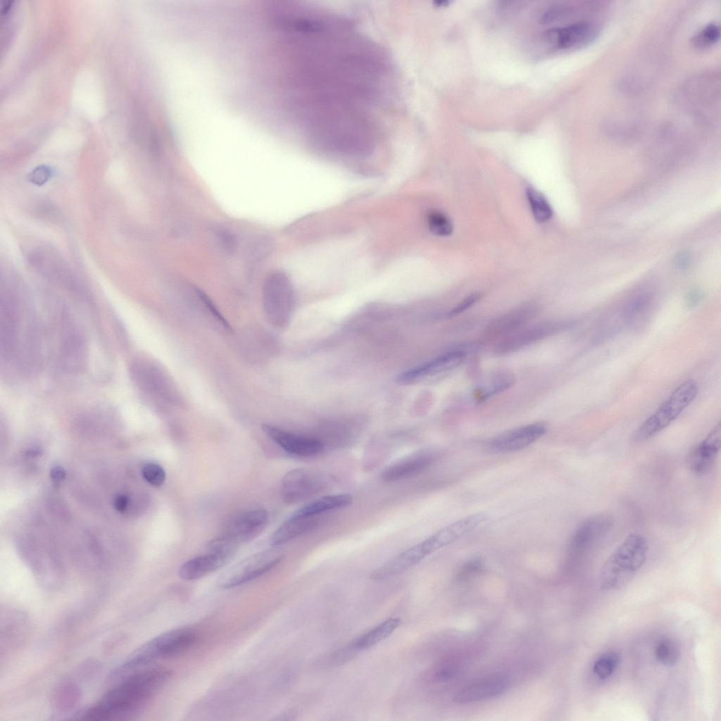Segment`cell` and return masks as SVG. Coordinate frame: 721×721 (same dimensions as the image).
<instances>
[{"instance_id": "6da1fadb", "label": "cell", "mask_w": 721, "mask_h": 721, "mask_svg": "<svg viewBox=\"0 0 721 721\" xmlns=\"http://www.w3.org/2000/svg\"><path fill=\"white\" fill-rule=\"evenodd\" d=\"M171 675L170 670L164 667L144 668L130 673L115 682L99 700L77 716L96 721L131 719L145 708Z\"/></svg>"}, {"instance_id": "7a4b0ae2", "label": "cell", "mask_w": 721, "mask_h": 721, "mask_svg": "<svg viewBox=\"0 0 721 721\" xmlns=\"http://www.w3.org/2000/svg\"><path fill=\"white\" fill-rule=\"evenodd\" d=\"M197 633L192 628L181 627L156 636L136 649L110 677L112 682L135 671L144 669L153 662L173 657L191 647L197 640Z\"/></svg>"}, {"instance_id": "3957f363", "label": "cell", "mask_w": 721, "mask_h": 721, "mask_svg": "<svg viewBox=\"0 0 721 721\" xmlns=\"http://www.w3.org/2000/svg\"><path fill=\"white\" fill-rule=\"evenodd\" d=\"M648 551L645 537L638 534L628 535L603 563L600 587L610 591L625 586L644 565Z\"/></svg>"}, {"instance_id": "277c9868", "label": "cell", "mask_w": 721, "mask_h": 721, "mask_svg": "<svg viewBox=\"0 0 721 721\" xmlns=\"http://www.w3.org/2000/svg\"><path fill=\"white\" fill-rule=\"evenodd\" d=\"M698 391V384L694 380L681 383L636 430L634 440L646 441L670 425L694 401Z\"/></svg>"}, {"instance_id": "5b68a950", "label": "cell", "mask_w": 721, "mask_h": 721, "mask_svg": "<svg viewBox=\"0 0 721 721\" xmlns=\"http://www.w3.org/2000/svg\"><path fill=\"white\" fill-rule=\"evenodd\" d=\"M239 544L226 535L210 541L204 554L184 563L179 569V576L185 580L201 578L226 565L234 556Z\"/></svg>"}, {"instance_id": "8992f818", "label": "cell", "mask_w": 721, "mask_h": 721, "mask_svg": "<svg viewBox=\"0 0 721 721\" xmlns=\"http://www.w3.org/2000/svg\"><path fill=\"white\" fill-rule=\"evenodd\" d=\"M263 301L269 322L277 327L285 325L294 305V290L284 272L275 271L267 277L263 288Z\"/></svg>"}, {"instance_id": "52a82bcc", "label": "cell", "mask_w": 721, "mask_h": 721, "mask_svg": "<svg viewBox=\"0 0 721 721\" xmlns=\"http://www.w3.org/2000/svg\"><path fill=\"white\" fill-rule=\"evenodd\" d=\"M614 517L609 513H598L585 519L570 537L566 556L570 562L575 561L597 546L612 530Z\"/></svg>"}, {"instance_id": "ba28073f", "label": "cell", "mask_w": 721, "mask_h": 721, "mask_svg": "<svg viewBox=\"0 0 721 721\" xmlns=\"http://www.w3.org/2000/svg\"><path fill=\"white\" fill-rule=\"evenodd\" d=\"M281 560V554L271 549L252 554L226 570L218 584L223 589L242 585L271 570Z\"/></svg>"}, {"instance_id": "9c48e42d", "label": "cell", "mask_w": 721, "mask_h": 721, "mask_svg": "<svg viewBox=\"0 0 721 721\" xmlns=\"http://www.w3.org/2000/svg\"><path fill=\"white\" fill-rule=\"evenodd\" d=\"M327 483V477L322 472L304 468H295L284 475L281 496L285 503H296L320 493Z\"/></svg>"}, {"instance_id": "30bf717a", "label": "cell", "mask_w": 721, "mask_h": 721, "mask_svg": "<svg viewBox=\"0 0 721 721\" xmlns=\"http://www.w3.org/2000/svg\"><path fill=\"white\" fill-rule=\"evenodd\" d=\"M564 325L557 321H543L527 324L496 341L494 353L508 355L550 337L560 331Z\"/></svg>"}, {"instance_id": "8fae6325", "label": "cell", "mask_w": 721, "mask_h": 721, "mask_svg": "<svg viewBox=\"0 0 721 721\" xmlns=\"http://www.w3.org/2000/svg\"><path fill=\"white\" fill-rule=\"evenodd\" d=\"M599 32L598 25L589 20H581L560 27L548 30L544 33L546 42L560 50L582 48L592 42Z\"/></svg>"}, {"instance_id": "7c38bea8", "label": "cell", "mask_w": 721, "mask_h": 721, "mask_svg": "<svg viewBox=\"0 0 721 721\" xmlns=\"http://www.w3.org/2000/svg\"><path fill=\"white\" fill-rule=\"evenodd\" d=\"M540 311L535 301H527L492 319L485 327L482 338L497 341L529 323Z\"/></svg>"}, {"instance_id": "4fadbf2b", "label": "cell", "mask_w": 721, "mask_h": 721, "mask_svg": "<svg viewBox=\"0 0 721 721\" xmlns=\"http://www.w3.org/2000/svg\"><path fill=\"white\" fill-rule=\"evenodd\" d=\"M471 348L470 344L451 346L433 358L403 373L399 380L402 382H410L451 370L463 362Z\"/></svg>"}, {"instance_id": "5bb4252c", "label": "cell", "mask_w": 721, "mask_h": 721, "mask_svg": "<svg viewBox=\"0 0 721 721\" xmlns=\"http://www.w3.org/2000/svg\"><path fill=\"white\" fill-rule=\"evenodd\" d=\"M30 622L26 613L14 608L1 611V653L20 647L30 634Z\"/></svg>"}, {"instance_id": "9a60e30c", "label": "cell", "mask_w": 721, "mask_h": 721, "mask_svg": "<svg viewBox=\"0 0 721 721\" xmlns=\"http://www.w3.org/2000/svg\"><path fill=\"white\" fill-rule=\"evenodd\" d=\"M546 432L544 423L534 422L506 431L491 439L488 448L494 453H511L522 450L541 438Z\"/></svg>"}, {"instance_id": "2e32d148", "label": "cell", "mask_w": 721, "mask_h": 721, "mask_svg": "<svg viewBox=\"0 0 721 721\" xmlns=\"http://www.w3.org/2000/svg\"><path fill=\"white\" fill-rule=\"evenodd\" d=\"M265 434L286 452L310 457L321 453L325 449L322 441L317 437L300 436L278 429L270 425H263Z\"/></svg>"}, {"instance_id": "e0dca14e", "label": "cell", "mask_w": 721, "mask_h": 721, "mask_svg": "<svg viewBox=\"0 0 721 721\" xmlns=\"http://www.w3.org/2000/svg\"><path fill=\"white\" fill-rule=\"evenodd\" d=\"M510 686L509 679L504 675L487 676L459 690L453 700L458 704H467L496 697L505 693Z\"/></svg>"}, {"instance_id": "ac0fdd59", "label": "cell", "mask_w": 721, "mask_h": 721, "mask_svg": "<svg viewBox=\"0 0 721 721\" xmlns=\"http://www.w3.org/2000/svg\"><path fill=\"white\" fill-rule=\"evenodd\" d=\"M721 425L719 422L706 437L689 453V468L696 474H705L713 466L720 449Z\"/></svg>"}, {"instance_id": "d6986e66", "label": "cell", "mask_w": 721, "mask_h": 721, "mask_svg": "<svg viewBox=\"0 0 721 721\" xmlns=\"http://www.w3.org/2000/svg\"><path fill=\"white\" fill-rule=\"evenodd\" d=\"M268 513L263 509L246 511L237 516L230 525L225 535L234 541L247 543L258 537L268 523Z\"/></svg>"}, {"instance_id": "ffe728a7", "label": "cell", "mask_w": 721, "mask_h": 721, "mask_svg": "<svg viewBox=\"0 0 721 721\" xmlns=\"http://www.w3.org/2000/svg\"><path fill=\"white\" fill-rule=\"evenodd\" d=\"M430 555L423 541L406 549L393 557L371 573L376 580L391 578L413 568Z\"/></svg>"}, {"instance_id": "44dd1931", "label": "cell", "mask_w": 721, "mask_h": 721, "mask_svg": "<svg viewBox=\"0 0 721 721\" xmlns=\"http://www.w3.org/2000/svg\"><path fill=\"white\" fill-rule=\"evenodd\" d=\"M434 460L433 452L418 451L387 466L382 473V478L385 482H391L410 477L425 470Z\"/></svg>"}, {"instance_id": "7402d4cb", "label": "cell", "mask_w": 721, "mask_h": 721, "mask_svg": "<svg viewBox=\"0 0 721 721\" xmlns=\"http://www.w3.org/2000/svg\"><path fill=\"white\" fill-rule=\"evenodd\" d=\"M82 699V690L77 683L65 680L59 683L51 696V706L54 715H76V709Z\"/></svg>"}, {"instance_id": "603a6c76", "label": "cell", "mask_w": 721, "mask_h": 721, "mask_svg": "<svg viewBox=\"0 0 721 721\" xmlns=\"http://www.w3.org/2000/svg\"><path fill=\"white\" fill-rule=\"evenodd\" d=\"M319 515L306 516L292 513L270 537V544L278 546L303 534L319 524Z\"/></svg>"}, {"instance_id": "cb8c5ba5", "label": "cell", "mask_w": 721, "mask_h": 721, "mask_svg": "<svg viewBox=\"0 0 721 721\" xmlns=\"http://www.w3.org/2000/svg\"><path fill=\"white\" fill-rule=\"evenodd\" d=\"M400 623L401 620L397 617L387 619L356 639L349 645L356 652L372 647L391 635Z\"/></svg>"}, {"instance_id": "d4e9b609", "label": "cell", "mask_w": 721, "mask_h": 721, "mask_svg": "<svg viewBox=\"0 0 721 721\" xmlns=\"http://www.w3.org/2000/svg\"><path fill=\"white\" fill-rule=\"evenodd\" d=\"M352 500V496L348 494L324 496L302 506L294 513L306 516L320 515L326 511L348 506Z\"/></svg>"}, {"instance_id": "484cf974", "label": "cell", "mask_w": 721, "mask_h": 721, "mask_svg": "<svg viewBox=\"0 0 721 721\" xmlns=\"http://www.w3.org/2000/svg\"><path fill=\"white\" fill-rule=\"evenodd\" d=\"M515 376L508 371L499 370L491 374L482 387L475 393L476 398L484 401L494 395L500 394L515 383Z\"/></svg>"}, {"instance_id": "4316f807", "label": "cell", "mask_w": 721, "mask_h": 721, "mask_svg": "<svg viewBox=\"0 0 721 721\" xmlns=\"http://www.w3.org/2000/svg\"><path fill=\"white\" fill-rule=\"evenodd\" d=\"M526 196L532 215L537 222H545L551 218L553 209L541 192L534 188L528 187L526 189Z\"/></svg>"}, {"instance_id": "83f0119b", "label": "cell", "mask_w": 721, "mask_h": 721, "mask_svg": "<svg viewBox=\"0 0 721 721\" xmlns=\"http://www.w3.org/2000/svg\"><path fill=\"white\" fill-rule=\"evenodd\" d=\"M462 660L456 656L440 661L432 671V677L439 682H447L458 677L463 670Z\"/></svg>"}, {"instance_id": "f1b7e54d", "label": "cell", "mask_w": 721, "mask_h": 721, "mask_svg": "<svg viewBox=\"0 0 721 721\" xmlns=\"http://www.w3.org/2000/svg\"><path fill=\"white\" fill-rule=\"evenodd\" d=\"M620 656L617 652L608 651L601 655L593 665L594 673L601 679L610 677L617 668Z\"/></svg>"}, {"instance_id": "f546056e", "label": "cell", "mask_w": 721, "mask_h": 721, "mask_svg": "<svg viewBox=\"0 0 721 721\" xmlns=\"http://www.w3.org/2000/svg\"><path fill=\"white\" fill-rule=\"evenodd\" d=\"M655 656L656 660L663 665H675L679 657V648L677 644L670 639H663L658 644Z\"/></svg>"}, {"instance_id": "4dcf8cb0", "label": "cell", "mask_w": 721, "mask_h": 721, "mask_svg": "<svg viewBox=\"0 0 721 721\" xmlns=\"http://www.w3.org/2000/svg\"><path fill=\"white\" fill-rule=\"evenodd\" d=\"M427 224L430 231L438 236L451 234L453 226L451 220L444 213L434 211L427 215Z\"/></svg>"}, {"instance_id": "1f68e13d", "label": "cell", "mask_w": 721, "mask_h": 721, "mask_svg": "<svg viewBox=\"0 0 721 721\" xmlns=\"http://www.w3.org/2000/svg\"><path fill=\"white\" fill-rule=\"evenodd\" d=\"M720 27L710 23L701 30L693 38V44L700 49L709 47L716 44L720 39Z\"/></svg>"}, {"instance_id": "d6a6232c", "label": "cell", "mask_w": 721, "mask_h": 721, "mask_svg": "<svg viewBox=\"0 0 721 721\" xmlns=\"http://www.w3.org/2000/svg\"><path fill=\"white\" fill-rule=\"evenodd\" d=\"M142 475L149 484L156 487L161 486L165 479L164 469L154 463H146L142 469Z\"/></svg>"}, {"instance_id": "836d02e7", "label": "cell", "mask_w": 721, "mask_h": 721, "mask_svg": "<svg viewBox=\"0 0 721 721\" xmlns=\"http://www.w3.org/2000/svg\"><path fill=\"white\" fill-rule=\"evenodd\" d=\"M484 569L483 561L477 558L470 559L465 562L456 573V579L458 582H465L480 573Z\"/></svg>"}, {"instance_id": "e575fe53", "label": "cell", "mask_w": 721, "mask_h": 721, "mask_svg": "<svg viewBox=\"0 0 721 721\" xmlns=\"http://www.w3.org/2000/svg\"><path fill=\"white\" fill-rule=\"evenodd\" d=\"M481 298L482 294L480 292L476 291L469 294L460 302H458L455 306L451 308L449 310V311L446 313V317L453 318L463 313V312L469 309L470 307L474 306L475 303H477Z\"/></svg>"}, {"instance_id": "d590c367", "label": "cell", "mask_w": 721, "mask_h": 721, "mask_svg": "<svg viewBox=\"0 0 721 721\" xmlns=\"http://www.w3.org/2000/svg\"><path fill=\"white\" fill-rule=\"evenodd\" d=\"M51 169L45 165L35 168L27 176L29 181L37 185L46 183L51 176Z\"/></svg>"}, {"instance_id": "8d00e7d4", "label": "cell", "mask_w": 721, "mask_h": 721, "mask_svg": "<svg viewBox=\"0 0 721 721\" xmlns=\"http://www.w3.org/2000/svg\"><path fill=\"white\" fill-rule=\"evenodd\" d=\"M37 206V212L41 217L50 218L56 214V209H55L50 203L41 202Z\"/></svg>"}, {"instance_id": "74e56055", "label": "cell", "mask_w": 721, "mask_h": 721, "mask_svg": "<svg viewBox=\"0 0 721 721\" xmlns=\"http://www.w3.org/2000/svg\"><path fill=\"white\" fill-rule=\"evenodd\" d=\"M217 235L222 246L228 249H232L233 248L234 246V239L231 234L224 230H218L217 232Z\"/></svg>"}, {"instance_id": "f35d334b", "label": "cell", "mask_w": 721, "mask_h": 721, "mask_svg": "<svg viewBox=\"0 0 721 721\" xmlns=\"http://www.w3.org/2000/svg\"><path fill=\"white\" fill-rule=\"evenodd\" d=\"M65 477L66 472L63 467L56 465L51 469L50 477L55 484H58L62 482Z\"/></svg>"}, {"instance_id": "ab89813d", "label": "cell", "mask_w": 721, "mask_h": 721, "mask_svg": "<svg viewBox=\"0 0 721 721\" xmlns=\"http://www.w3.org/2000/svg\"><path fill=\"white\" fill-rule=\"evenodd\" d=\"M128 504V498L124 494H118L114 499V507L118 512H124Z\"/></svg>"}]
</instances>
